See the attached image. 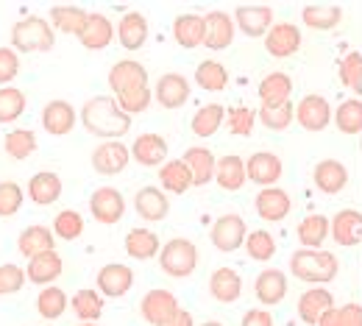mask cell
<instances>
[{"label":"cell","mask_w":362,"mask_h":326,"mask_svg":"<svg viewBox=\"0 0 362 326\" xmlns=\"http://www.w3.org/2000/svg\"><path fill=\"white\" fill-rule=\"evenodd\" d=\"M245 221L240 218V215H223V218H218L215 221V226H212V243H215V248L218 251H223V254H231V251H237L240 245H245Z\"/></svg>","instance_id":"7"},{"label":"cell","mask_w":362,"mask_h":326,"mask_svg":"<svg viewBox=\"0 0 362 326\" xmlns=\"http://www.w3.org/2000/svg\"><path fill=\"white\" fill-rule=\"evenodd\" d=\"M159 265H162V271H165L168 276L184 279V276H189V274L195 271V265H198V251H195V245H192L189 240L173 237V240L162 248Z\"/></svg>","instance_id":"4"},{"label":"cell","mask_w":362,"mask_h":326,"mask_svg":"<svg viewBox=\"0 0 362 326\" xmlns=\"http://www.w3.org/2000/svg\"><path fill=\"white\" fill-rule=\"evenodd\" d=\"M159 237L151 232V229H132L126 234V251L134 257V260H153L159 254Z\"/></svg>","instance_id":"36"},{"label":"cell","mask_w":362,"mask_h":326,"mask_svg":"<svg viewBox=\"0 0 362 326\" xmlns=\"http://www.w3.org/2000/svg\"><path fill=\"white\" fill-rule=\"evenodd\" d=\"M117 40L126 50H139L148 40V20L139 11H129L117 25Z\"/></svg>","instance_id":"25"},{"label":"cell","mask_w":362,"mask_h":326,"mask_svg":"<svg viewBox=\"0 0 362 326\" xmlns=\"http://www.w3.org/2000/svg\"><path fill=\"white\" fill-rule=\"evenodd\" d=\"M3 148H6V153L14 156V159H28V156L37 151V134H34L31 129H14V132L6 134Z\"/></svg>","instance_id":"42"},{"label":"cell","mask_w":362,"mask_h":326,"mask_svg":"<svg viewBox=\"0 0 362 326\" xmlns=\"http://www.w3.org/2000/svg\"><path fill=\"white\" fill-rule=\"evenodd\" d=\"M73 313L84 321V324H95L103 315V298L98 290H78L73 296Z\"/></svg>","instance_id":"40"},{"label":"cell","mask_w":362,"mask_h":326,"mask_svg":"<svg viewBox=\"0 0 362 326\" xmlns=\"http://www.w3.org/2000/svg\"><path fill=\"white\" fill-rule=\"evenodd\" d=\"M223 106L221 103H209V106H201L198 112H195V117H192V134L195 137H212V134H218V129L223 126Z\"/></svg>","instance_id":"37"},{"label":"cell","mask_w":362,"mask_h":326,"mask_svg":"<svg viewBox=\"0 0 362 326\" xmlns=\"http://www.w3.org/2000/svg\"><path fill=\"white\" fill-rule=\"evenodd\" d=\"M134 284V274L129 265H120V262H112V265H103L100 274H98V290L109 298H120L132 290Z\"/></svg>","instance_id":"11"},{"label":"cell","mask_w":362,"mask_h":326,"mask_svg":"<svg viewBox=\"0 0 362 326\" xmlns=\"http://www.w3.org/2000/svg\"><path fill=\"white\" fill-rule=\"evenodd\" d=\"M62 274V257L56 251H45L34 260H28V281L34 284H50L53 279H59Z\"/></svg>","instance_id":"32"},{"label":"cell","mask_w":362,"mask_h":326,"mask_svg":"<svg viewBox=\"0 0 362 326\" xmlns=\"http://www.w3.org/2000/svg\"><path fill=\"white\" fill-rule=\"evenodd\" d=\"M245 251H248L251 260H257V262H268L273 254H276V240H273L271 232L257 229V232H251L248 237H245Z\"/></svg>","instance_id":"46"},{"label":"cell","mask_w":362,"mask_h":326,"mask_svg":"<svg viewBox=\"0 0 362 326\" xmlns=\"http://www.w3.org/2000/svg\"><path fill=\"white\" fill-rule=\"evenodd\" d=\"M209 290H212V296H215L218 301H223V304L237 301L240 293H243L240 274L231 271V268H218V271L212 274V279H209Z\"/></svg>","instance_id":"31"},{"label":"cell","mask_w":362,"mask_h":326,"mask_svg":"<svg viewBox=\"0 0 362 326\" xmlns=\"http://www.w3.org/2000/svg\"><path fill=\"white\" fill-rule=\"evenodd\" d=\"M206 23V37H204V45L212 47V50H223L231 45L234 40V20L228 17L226 11H209L204 17Z\"/></svg>","instance_id":"19"},{"label":"cell","mask_w":362,"mask_h":326,"mask_svg":"<svg viewBox=\"0 0 362 326\" xmlns=\"http://www.w3.org/2000/svg\"><path fill=\"white\" fill-rule=\"evenodd\" d=\"M25 284V271L14 262H6L0 265V296H11L17 290H23Z\"/></svg>","instance_id":"55"},{"label":"cell","mask_w":362,"mask_h":326,"mask_svg":"<svg viewBox=\"0 0 362 326\" xmlns=\"http://www.w3.org/2000/svg\"><path fill=\"white\" fill-rule=\"evenodd\" d=\"M184 165L189 168L192 173V185H209L215 179V168H218V159L209 148H201V145H192L184 151Z\"/></svg>","instance_id":"13"},{"label":"cell","mask_w":362,"mask_h":326,"mask_svg":"<svg viewBox=\"0 0 362 326\" xmlns=\"http://www.w3.org/2000/svg\"><path fill=\"white\" fill-rule=\"evenodd\" d=\"M148 84V70L134 62V59H126V62H117L112 70H109V87L115 93H126V90H134V87H142Z\"/></svg>","instance_id":"15"},{"label":"cell","mask_w":362,"mask_h":326,"mask_svg":"<svg viewBox=\"0 0 362 326\" xmlns=\"http://www.w3.org/2000/svg\"><path fill=\"white\" fill-rule=\"evenodd\" d=\"M81 326H95V324H81Z\"/></svg>","instance_id":"60"},{"label":"cell","mask_w":362,"mask_h":326,"mask_svg":"<svg viewBox=\"0 0 362 326\" xmlns=\"http://www.w3.org/2000/svg\"><path fill=\"white\" fill-rule=\"evenodd\" d=\"M290 93H293V81L284 73H271L259 84V100H262L265 109H276V106L290 103Z\"/></svg>","instance_id":"22"},{"label":"cell","mask_w":362,"mask_h":326,"mask_svg":"<svg viewBox=\"0 0 362 326\" xmlns=\"http://www.w3.org/2000/svg\"><path fill=\"white\" fill-rule=\"evenodd\" d=\"M162 326H192V313H187V310H181L179 307V310H176Z\"/></svg>","instance_id":"58"},{"label":"cell","mask_w":362,"mask_h":326,"mask_svg":"<svg viewBox=\"0 0 362 326\" xmlns=\"http://www.w3.org/2000/svg\"><path fill=\"white\" fill-rule=\"evenodd\" d=\"M334 307V298L329 290H307L301 298H298V315L301 321L310 326H317L320 318Z\"/></svg>","instance_id":"21"},{"label":"cell","mask_w":362,"mask_h":326,"mask_svg":"<svg viewBox=\"0 0 362 326\" xmlns=\"http://www.w3.org/2000/svg\"><path fill=\"white\" fill-rule=\"evenodd\" d=\"M159 179H162V187H165L168 192H176V195L187 192V190L192 187V173H189V168L184 165V159L165 162V165H162Z\"/></svg>","instance_id":"38"},{"label":"cell","mask_w":362,"mask_h":326,"mask_svg":"<svg viewBox=\"0 0 362 326\" xmlns=\"http://www.w3.org/2000/svg\"><path fill=\"white\" fill-rule=\"evenodd\" d=\"M245 170H248L251 182H257V185L262 187H273L281 179V159L276 153H271V151H259V153H254L248 159Z\"/></svg>","instance_id":"16"},{"label":"cell","mask_w":362,"mask_h":326,"mask_svg":"<svg viewBox=\"0 0 362 326\" xmlns=\"http://www.w3.org/2000/svg\"><path fill=\"white\" fill-rule=\"evenodd\" d=\"M176 310H179V298L170 290H151L139 304L142 321H148L151 326H162Z\"/></svg>","instance_id":"6"},{"label":"cell","mask_w":362,"mask_h":326,"mask_svg":"<svg viewBox=\"0 0 362 326\" xmlns=\"http://www.w3.org/2000/svg\"><path fill=\"white\" fill-rule=\"evenodd\" d=\"M25 112V93L14 87L0 90V123H14Z\"/></svg>","instance_id":"47"},{"label":"cell","mask_w":362,"mask_h":326,"mask_svg":"<svg viewBox=\"0 0 362 326\" xmlns=\"http://www.w3.org/2000/svg\"><path fill=\"white\" fill-rule=\"evenodd\" d=\"M17 251L28 260H34L45 251H53V234L45 226H28V229H23L20 240H17Z\"/></svg>","instance_id":"29"},{"label":"cell","mask_w":362,"mask_h":326,"mask_svg":"<svg viewBox=\"0 0 362 326\" xmlns=\"http://www.w3.org/2000/svg\"><path fill=\"white\" fill-rule=\"evenodd\" d=\"M189 98V81L179 76V73H165L159 81H156V100L159 106L165 109H179L187 103Z\"/></svg>","instance_id":"17"},{"label":"cell","mask_w":362,"mask_h":326,"mask_svg":"<svg viewBox=\"0 0 362 326\" xmlns=\"http://www.w3.org/2000/svg\"><path fill=\"white\" fill-rule=\"evenodd\" d=\"M340 81L354 90L362 93V53H349L343 62H340Z\"/></svg>","instance_id":"51"},{"label":"cell","mask_w":362,"mask_h":326,"mask_svg":"<svg viewBox=\"0 0 362 326\" xmlns=\"http://www.w3.org/2000/svg\"><path fill=\"white\" fill-rule=\"evenodd\" d=\"M23 206V187L17 182H0V218L17 215Z\"/></svg>","instance_id":"52"},{"label":"cell","mask_w":362,"mask_h":326,"mask_svg":"<svg viewBox=\"0 0 362 326\" xmlns=\"http://www.w3.org/2000/svg\"><path fill=\"white\" fill-rule=\"evenodd\" d=\"M329 117H332V109H329L326 98H320V95H307L296 106V120L307 132H323L329 126Z\"/></svg>","instance_id":"10"},{"label":"cell","mask_w":362,"mask_h":326,"mask_svg":"<svg viewBox=\"0 0 362 326\" xmlns=\"http://www.w3.org/2000/svg\"><path fill=\"white\" fill-rule=\"evenodd\" d=\"M329 234V221L323 215H307L301 223H298V240L301 245H307L310 251H317V245L326 240Z\"/></svg>","instance_id":"41"},{"label":"cell","mask_w":362,"mask_h":326,"mask_svg":"<svg viewBox=\"0 0 362 326\" xmlns=\"http://www.w3.org/2000/svg\"><path fill=\"white\" fill-rule=\"evenodd\" d=\"M117 103H120V109H123L126 115H139V112H145L148 103H151V90H148V84L120 93L117 95Z\"/></svg>","instance_id":"53"},{"label":"cell","mask_w":362,"mask_h":326,"mask_svg":"<svg viewBox=\"0 0 362 326\" xmlns=\"http://www.w3.org/2000/svg\"><path fill=\"white\" fill-rule=\"evenodd\" d=\"M334 123L343 134H360L362 132V100H343L337 115H334Z\"/></svg>","instance_id":"44"},{"label":"cell","mask_w":362,"mask_h":326,"mask_svg":"<svg viewBox=\"0 0 362 326\" xmlns=\"http://www.w3.org/2000/svg\"><path fill=\"white\" fill-rule=\"evenodd\" d=\"M132 156L139 165H145V168L162 165L165 156H168V142L162 140L159 134H139L134 145H132Z\"/></svg>","instance_id":"24"},{"label":"cell","mask_w":362,"mask_h":326,"mask_svg":"<svg viewBox=\"0 0 362 326\" xmlns=\"http://www.w3.org/2000/svg\"><path fill=\"white\" fill-rule=\"evenodd\" d=\"M234 23L248 37H268L273 28V8L271 6H240L234 11Z\"/></svg>","instance_id":"9"},{"label":"cell","mask_w":362,"mask_h":326,"mask_svg":"<svg viewBox=\"0 0 362 326\" xmlns=\"http://www.w3.org/2000/svg\"><path fill=\"white\" fill-rule=\"evenodd\" d=\"M112 37H115V28H112V23H109V17H103V14H90L87 17V25H84V31H81V45L87 47V50H103V47L112 42Z\"/></svg>","instance_id":"27"},{"label":"cell","mask_w":362,"mask_h":326,"mask_svg":"<svg viewBox=\"0 0 362 326\" xmlns=\"http://www.w3.org/2000/svg\"><path fill=\"white\" fill-rule=\"evenodd\" d=\"M290 268L301 281H313V284H326L337 276V257L332 251H310L301 248L290 257Z\"/></svg>","instance_id":"2"},{"label":"cell","mask_w":362,"mask_h":326,"mask_svg":"<svg viewBox=\"0 0 362 326\" xmlns=\"http://www.w3.org/2000/svg\"><path fill=\"white\" fill-rule=\"evenodd\" d=\"M129 159H132V151L120 140H112L95 148V153H92V168H95L98 173H103V176H115V173L126 170Z\"/></svg>","instance_id":"8"},{"label":"cell","mask_w":362,"mask_h":326,"mask_svg":"<svg viewBox=\"0 0 362 326\" xmlns=\"http://www.w3.org/2000/svg\"><path fill=\"white\" fill-rule=\"evenodd\" d=\"M195 81H198V87L206 90V93H221V90H226L228 73L221 62H201V64L195 67Z\"/></svg>","instance_id":"39"},{"label":"cell","mask_w":362,"mask_h":326,"mask_svg":"<svg viewBox=\"0 0 362 326\" xmlns=\"http://www.w3.org/2000/svg\"><path fill=\"white\" fill-rule=\"evenodd\" d=\"M254 123H257V112H254V109H248V106H237V109H231V112H228V132H231V134H237V137L251 134Z\"/></svg>","instance_id":"54"},{"label":"cell","mask_w":362,"mask_h":326,"mask_svg":"<svg viewBox=\"0 0 362 326\" xmlns=\"http://www.w3.org/2000/svg\"><path fill=\"white\" fill-rule=\"evenodd\" d=\"M317 326H362V307L360 304H346V307H332Z\"/></svg>","instance_id":"49"},{"label":"cell","mask_w":362,"mask_h":326,"mask_svg":"<svg viewBox=\"0 0 362 326\" xmlns=\"http://www.w3.org/2000/svg\"><path fill=\"white\" fill-rule=\"evenodd\" d=\"M90 212L98 223H117L126 212V201H123L120 190H115V187L95 190L90 198Z\"/></svg>","instance_id":"5"},{"label":"cell","mask_w":362,"mask_h":326,"mask_svg":"<svg viewBox=\"0 0 362 326\" xmlns=\"http://www.w3.org/2000/svg\"><path fill=\"white\" fill-rule=\"evenodd\" d=\"M28 195H31L34 204L47 206V204L59 201V195H62V179H59L53 170H40V173L28 182Z\"/></svg>","instance_id":"28"},{"label":"cell","mask_w":362,"mask_h":326,"mask_svg":"<svg viewBox=\"0 0 362 326\" xmlns=\"http://www.w3.org/2000/svg\"><path fill=\"white\" fill-rule=\"evenodd\" d=\"M343 20V8L340 6H307L304 8V23L317 31H329Z\"/></svg>","instance_id":"43"},{"label":"cell","mask_w":362,"mask_h":326,"mask_svg":"<svg viewBox=\"0 0 362 326\" xmlns=\"http://www.w3.org/2000/svg\"><path fill=\"white\" fill-rule=\"evenodd\" d=\"M81 123L90 134L112 142L120 140L132 129V115H126L112 95H95L81 109Z\"/></svg>","instance_id":"1"},{"label":"cell","mask_w":362,"mask_h":326,"mask_svg":"<svg viewBox=\"0 0 362 326\" xmlns=\"http://www.w3.org/2000/svg\"><path fill=\"white\" fill-rule=\"evenodd\" d=\"M173 37L181 47H198L204 45L206 37V23L198 14H179L173 23Z\"/></svg>","instance_id":"26"},{"label":"cell","mask_w":362,"mask_h":326,"mask_svg":"<svg viewBox=\"0 0 362 326\" xmlns=\"http://www.w3.org/2000/svg\"><path fill=\"white\" fill-rule=\"evenodd\" d=\"M20 73V59L11 47H0V84L14 81V76Z\"/></svg>","instance_id":"56"},{"label":"cell","mask_w":362,"mask_h":326,"mask_svg":"<svg viewBox=\"0 0 362 326\" xmlns=\"http://www.w3.org/2000/svg\"><path fill=\"white\" fill-rule=\"evenodd\" d=\"M257 115H259V120H262L268 129L284 132V129L293 123V117H296V106H293V103H284V106H276V109H265V106H262Z\"/></svg>","instance_id":"50"},{"label":"cell","mask_w":362,"mask_h":326,"mask_svg":"<svg viewBox=\"0 0 362 326\" xmlns=\"http://www.w3.org/2000/svg\"><path fill=\"white\" fill-rule=\"evenodd\" d=\"M257 212L262 221H284L290 215V195L279 187H265L259 195H257Z\"/></svg>","instance_id":"20"},{"label":"cell","mask_w":362,"mask_h":326,"mask_svg":"<svg viewBox=\"0 0 362 326\" xmlns=\"http://www.w3.org/2000/svg\"><path fill=\"white\" fill-rule=\"evenodd\" d=\"M87 11L84 8H78V6H53L50 8V23L59 28V31H64V34H76V37H81V31H84V25H87Z\"/></svg>","instance_id":"34"},{"label":"cell","mask_w":362,"mask_h":326,"mask_svg":"<svg viewBox=\"0 0 362 326\" xmlns=\"http://www.w3.org/2000/svg\"><path fill=\"white\" fill-rule=\"evenodd\" d=\"M257 298L262 301V304H279L284 296H287V279H284V274L281 271H276V268H268V271H262L259 274V279H257Z\"/></svg>","instance_id":"33"},{"label":"cell","mask_w":362,"mask_h":326,"mask_svg":"<svg viewBox=\"0 0 362 326\" xmlns=\"http://www.w3.org/2000/svg\"><path fill=\"white\" fill-rule=\"evenodd\" d=\"M201 326H223V324H218V321H206V324H201Z\"/></svg>","instance_id":"59"},{"label":"cell","mask_w":362,"mask_h":326,"mask_svg":"<svg viewBox=\"0 0 362 326\" xmlns=\"http://www.w3.org/2000/svg\"><path fill=\"white\" fill-rule=\"evenodd\" d=\"M42 126H45L47 134H53V137L70 134L73 126H76V109L67 100H50L42 109Z\"/></svg>","instance_id":"14"},{"label":"cell","mask_w":362,"mask_h":326,"mask_svg":"<svg viewBox=\"0 0 362 326\" xmlns=\"http://www.w3.org/2000/svg\"><path fill=\"white\" fill-rule=\"evenodd\" d=\"M81 232H84V218L76 209H64V212L56 215V221H53V234L56 237L76 240V237H81Z\"/></svg>","instance_id":"48"},{"label":"cell","mask_w":362,"mask_h":326,"mask_svg":"<svg viewBox=\"0 0 362 326\" xmlns=\"http://www.w3.org/2000/svg\"><path fill=\"white\" fill-rule=\"evenodd\" d=\"M265 47H268V53L276 56V59L293 56L301 47V31L293 23H276L271 31H268V37H265Z\"/></svg>","instance_id":"12"},{"label":"cell","mask_w":362,"mask_h":326,"mask_svg":"<svg viewBox=\"0 0 362 326\" xmlns=\"http://www.w3.org/2000/svg\"><path fill=\"white\" fill-rule=\"evenodd\" d=\"M245 179H248V170H245V162L240 159V156H223L221 162H218V168H215V182L228 190V192H234V190H240V187L245 185Z\"/></svg>","instance_id":"30"},{"label":"cell","mask_w":362,"mask_h":326,"mask_svg":"<svg viewBox=\"0 0 362 326\" xmlns=\"http://www.w3.org/2000/svg\"><path fill=\"white\" fill-rule=\"evenodd\" d=\"M349 182V173H346V168L340 165V162H334V159H323V162H317L315 165V185L317 190H323V192H340L343 187Z\"/></svg>","instance_id":"35"},{"label":"cell","mask_w":362,"mask_h":326,"mask_svg":"<svg viewBox=\"0 0 362 326\" xmlns=\"http://www.w3.org/2000/svg\"><path fill=\"white\" fill-rule=\"evenodd\" d=\"M134 206L136 212H139V218L142 221H151V223L168 218V212H170V201H168V195L159 187H142L136 192Z\"/></svg>","instance_id":"18"},{"label":"cell","mask_w":362,"mask_h":326,"mask_svg":"<svg viewBox=\"0 0 362 326\" xmlns=\"http://www.w3.org/2000/svg\"><path fill=\"white\" fill-rule=\"evenodd\" d=\"M37 310H40V315L47 318V321H53V318H59L64 310H67V296H64V290H59V287H45L42 293H40V298H37Z\"/></svg>","instance_id":"45"},{"label":"cell","mask_w":362,"mask_h":326,"mask_svg":"<svg viewBox=\"0 0 362 326\" xmlns=\"http://www.w3.org/2000/svg\"><path fill=\"white\" fill-rule=\"evenodd\" d=\"M11 45L23 53H45L56 45V37H53V28L45 17H23L20 23H14L11 28Z\"/></svg>","instance_id":"3"},{"label":"cell","mask_w":362,"mask_h":326,"mask_svg":"<svg viewBox=\"0 0 362 326\" xmlns=\"http://www.w3.org/2000/svg\"><path fill=\"white\" fill-rule=\"evenodd\" d=\"M332 237L337 245H357L362 240V215L357 209H343L332 221Z\"/></svg>","instance_id":"23"},{"label":"cell","mask_w":362,"mask_h":326,"mask_svg":"<svg viewBox=\"0 0 362 326\" xmlns=\"http://www.w3.org/2000/svg\"><path fill=\"white\" fill-rule=\"evenodd\" d=\"M240 326H273V315L265 310H248Z\"/></svg>","instance_id":"57"}]
</instances>
